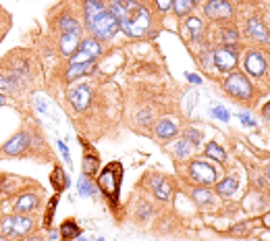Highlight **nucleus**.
<instances>
[{
    "instance_id": "1",
    "label": "nucleus",
    "mask_w": 270,
    "mask_h": 241,
    "mask_svg": "<svg viewBox=\"0 0 270 241\" xmlns=\"http://www.w3.org/2000/svg\"><path fill=\"white\" fill-rule=\"evenodd\" d=\"M121 29L131 38H143L152 27V13L135 0H111L108 5Z\"/></svg>"
},
{
    "instance_id": "2",
    "label": "nucleus",
    "mask_w": 270,
    "mask_h": 241,
    "mask_svg": "<svg viewBox=\"0 0 270 241\" xmlns=\"http://www.w3.org/2000/svg\"><path fill=\"white\" fill-rule=\"evenodd\" d=\"M119 183H121V164L119 162L108 164L98 177V187L113 204L119 200Z\"/></svg>"
},
{
    "instance_id": "3",
    "label": "nucleus",
    "mask_w": 270,
    "mask_h": 241,
    "mask_svg": "<svg viewBox=\"0 0 270 241\" xmlns=\"http://www.w3.org/2000/svg\"><path fill=\"white\" fill-rule=\"evenodd\" d=\"M119 29H121V25H119L117 17L108 9L104 13H100L94 19V23L89 25V31L94 33V38H100V40H113Z\"/></svg>"
},
{
    "instance_id": "4",
    "label": "nucleus",
    "mask_w": 270,
    "mask_h": 241,
    "mask_svg": "<svg viewBox=\"0 0 270 241\" xmlns=\"http://www.w3.org/2000/svg\"><path fill=\"white\" fill-rule=\"evenodd\" d=\"M189 175H191L193 181H197L202 185H210V183L219 181L221 171L216 169V166H212V164H208V162H204V160H195L189 166Z\"/></svg>"
},
{
    "instance_id": "5",
    "label": "nucleus",
    "mask_w": 270,
    "mask_h": 241,
    "mask_svg": "<svg viewBox=\"0 0 270 241\" xmlns=\"http://www.w3.org/2000/svg\"><path fill=\"white\" fill-rule=\"evenodd\" d=\"M225 89H227L229 96H233V98H237V100H249V96H251V83L241 73L229 75V79L225 83Z\"/></svg>"
},
{
    "instance_id": "6",
    "label": "nucleus",
    "mask_w": 270,
    "mask_h": 241,
    "mask_svg": "<svg viewBox=\"0 0 270 241\" xmlns=\"http://www.w3.org/2000/svg\"><path fill=\"white\" fill-rule=\"evenodd\" d=\"M204 11L214 21H229L233 17V5L229 0H208Z\"/></svg>"
},
{
    "instance_id": "7",
    "label": "nucleus",
    "mask_w": 270,
    "mask_h": 241,
    "mask_svg": "<svg viewBox=\"0 0 270 241\" xmlns=\"http://www.w3.org/2000/svg\"><path fill=\"white\" fill-rule=\"evenodd\" d=\"M212 61H214V67L221 73H229L237 65V52L233 48H219V50L212 52Z\"/></svg>"
},
{
    "instance_id": "8",
    "label": "nucleus",
    "mask_w": 270,
    "mask_h": 241,
    "mask_svg": "<svg viewBox=\"0 0 270 241\" xmlns=\"http://www.w3.org/2000/svg\"><path fill=\"white\" fill-rule=\"evenodd\" d=\"M67 96H69V102L73 104L75 110H85V108L89 106V102H92V89H89V85H85V83L73 85Z\"/></svg>"
},
{
    "instance_id": "9",
    "label": "nucleus",
    "mask_w": 270,
    "mask_h": 241,
    "mask_svg": "<svg viewBox=\"0 0 270 241\" xmlns=\"http://www.w3.org/2000/svg\"><path fill=\"white\" fill-rule=\"evenodd\" d=\"M243 67H245L247 75H251V77H262V75L266 73V69H268L264 54L258 52V50H247V52H245Z\"/></svg>"
},
{
    "instance_id": "10",
    "label": "nucleus",
    "mask_w": 270,
    "mask_h": 241,
    "mask_svg": "<svg viewBox=\"0 0 270 241\" xmlns=\"http://www.w3.org/2000/svg\"><path fill=\"white\" fill-rule=\"evenodd\" d=\"M245 27H247V33H249V38H254L256 42H260V44H268V42H270V33H268L266 25H264L260 19H256V17L247 19Z\"/></svg>"
},
{
    "instance_id": "11",
    "label": "nucleus",
    "mask_w": 270,
    "mask_h": 241,
    "mask_svg": "<svg viewBox=\"0 0 270 241\" xmlns=\"http://www.w3.org/2000/svg\"><path fill=\"white\" fill-rule=\"evenodd\" d=\"M108 7L104 5V0H83V19H85V27L89 29V25L94 23V19L104 13Z\"/></svg>"
},
{
    "instance_id": "12",
    "label": "nucleus",
    "mask_w": 270,
    "mask_h": 241,
    "mask_svg": "<svg viewBox=\"0 0 270 241\" xmlns=\"http://www.w3.org/2000/svg\"><path fill=\"white\" fill-rule=\"evenodd\" d=\"M79 44H81L79 31H67L61 35V52L71 59L75 54V50H79Z\"/></svg>"
},
{
    "instance_id": "13",
    "label": "nucleus",
    "mask_w": 270,
    "mask_h": 241,
    "mask_svg": "<svg viewBox=\"0 0 270 241\" xmlns=\"http://www.w3.org/2000/svg\"><path fill=\"white\" fill-rule=\"evenodd\" d=\"M204 31V21L200 17H187L185 25H183V35L187 40H200Z\"/></svg>"
},
{
    "instance_id": "14",
    "label": "nucleus",
    "mask_w": 270,
    "mask_h": 241,
    "mask_svg": "<svg viewBox=\"0 0 270 241\" xmlns=\"http://www.w3.org/2000/svg\"><path fill=\"white\" fill-rule=\"evenodd\" d=\"M27 141H29V137H27L25 133H17L15 137H11V139H9V143L3 148V152H5V154H9V156L21 154V152L27 148Z\"/></svg>"
},
{
    "instance_id": "15",
    "label": "nucleus",
    "mask_w": 270,
    "mask_h": 241,
    "mask_svg": "<svg viewBox=\"0 0 270 241\" xmlns=\"http://www.w3.org/2000/svg\"><path fill=\"white\" fill-rule=\"evenodd\" d=\"M33 227V220L27 214H17L13 216V235L11 237H25Z\"/></svg>"
},
{
    "instance_id": "16",
    "label": "nucleus",
    "mask_w": 270,
    "mask_h": 241,
    "mask_svg": "<svg viewBox=\"0 0 270 241\" xmlns=\"http://www.w3.org/2000/svg\"><path fill=\"white\" fill-rule=\"evenodd\" d=\"M177 131H179V125L173 119H162L156 125V135L160 139H173L177 135Z\"/></svg>"
},
{
    "instance_id": "17",
    "label": "nucleus",
    "mask_w": 270,
    "mask_h": 241,
    "mask_svg": "<svg viewBox=\"0 0 270 241\" xmlns=\"http://www.w3.org/2000/svg\"><path fill=\"white\" fill-rule=\"evenodd\" d=\"M152 185H154V196L158 198V200H162V202H167L169 198H171V194H173V183L171 181H167V179H154L152 181Z\"/></svg>"
},
{
    "instance_id": "18",
    "label": "nucleus",
    "mask_w": 270,
    "mask_h": 241,
    "mask_svg": "<svg viewBox=\"0 0 270 241\" xmlns=\"http://www.w3.org/2000/svg\"><path fill=\"white\" fill-rule=\"evenodd\" d=\"M35 208H38V198H35L33 194H25V196L17 198L15 210H17L19 214H29V212H33Z\"/></svg>"
},
{
    "instance_id": "19",
    "label": "nucleus",
    "mask_w": 270,
    "mask_h": 241,
    "mask_svg": "<svg viewBox=\"0 0 270 241\" xmlns=\"http://www.w3.org/2000/svg\"><path fill=\"white\" fill-rule=\"evenodd\" d=\"M216 191H219L221 196H225V198L233 196L235 191H237V179H233V177H227V179L219 181V183H216Z\"/></svg>"
},
{
    "instance_id": "20",
    "label": "nucleus",
    "mask_w": 270,
    "mask_h": 241,
    "mask_svg": "<svg viewBox=\"0 0 270 241\" xmlns=\"http://www.w3.org/2000/svg\"><path fill=\"white\" fill-rule=\"evenodd\" d=\"M79 50H83V52H87L92 59H96V57L102 54V46H100V42H98L96 38H87V40H83V42L79 44Z\"/></svg>"
},
{
    "instance_id": "21",
    "label": "nucleus",
    "mask_w": 270,
    "mask_h": 241,
    "mask_svg": "<svg viewBox=\"0 0 270 241\" xmlns=\"http://www.w3.org/2000/svg\"><path fill=\"white\" fill-rule=\"evenodd\" d=\"M191 198L195 200V204H202V206H206V204H214V196H212V191H210V189H206V187H193Z\"/></svg>"
},
{
    "instance_id": "22",
    "label": "nucleus",
    "mask_w": 270,
    "mask_h": 241,
    "mask_svg": "<svg viewBox=\"0 0 270 241\" xmlns=\"http://www.w3.org/2000/svg\"><path fill=\"white\" fill-rule=\"evenodd\" d=\"M94 67H96V63H94V61H92V63H83V65H71V67H69V71H67V81H73V79L81 77L83 73H89Z\"/></svg>"
},
{
    "instance_id": "23",
    "label": "nucleus",
    "mask_w": 270,
    "mask_h": 241,
    "mask_svg": "<svg viewBox=\"0 0 270 241\" xmlns=\"http://www.w3.org/2000/svg\"><path fill=\"white\" fill-rule=\"evenodd\" d=\"M79 225L73 220V218H69V220H65L63 225H61V235L65 237V239H75V237H79Z\"/></svg>"
},
{
    "instance_id": "24",
    "label": "nucleus",
    "mask_w": 270,
    "mask_h": 241,
    "mask_svg": "<svg viewBox=\"0 0 270 241\" xmlns=\"http://www.w3.org/2000/svg\"><path fill=\"white\" fill-rule=\"evenodd\" d=\"M206 156H208V158H214V160H219V162H225V160H227L225 150H223L216 141H210L208 146H206Z\"/></svg>"
},
{
    "instance_id": "25",
    "label": "nucleus",
    "mask_w": 270,
    "mask_h": 241,
    "mask_svg": "<svg viewBox=\"0 0 270 241\" xmlns=\"http://www.w3.org/2000/svg\"><path fill=\"white\" fill-rule=\"evenodd\" d=\"M197 0H173V11L179 15V17H185L193 7H195Z\"/></svg>"
},
{
    "instance_id": "26",
    "label": "nucleus",
    "mask_w": 270,
    "mask_h": 241,
    "mask_svg": "<svg viewBox=\"0 0 270 241\" xmlns=\"http://www.w3.org/2000/svg\"><path fill=\"white\" fill-rule=\"evenodd\" d=\"M59 27H61V31H63V33H67V31H79V23H77V21H75V17H71V15L61 17Z\"/></svg>"
},
{
    "instance_id": "27",
    "label": "nucleus",
    "mask_w": 270,
    "mask_h": 241,
    "mask_svg": "<svg viewBox=\"0 0 270 241\" xmlns=\"http://www.w3.org/2000/svg\"><path fill=\"white\" fill-rule=\"evenodd\" d=\"M221 42H223L227 48H233V46L239 42V33H237L235 29H231V27H229V29H223V31H221Z\"/></svg>"
},
{
    "instance_id": "28",
    "label": "nucleus",
    "mask_w": 270,
    "mask_h": 241,
    "mask_svg": "<svg viewBox=\"0 0 270 241\" xmlns=\"http://www.w3.org/2000/svg\"><path fill=\"white\" fill-rule=\"evenodd\" d=\"M98 166H100V160H98L94 154H85V156H83V171H85L87 175H94V173L98 171Z\"/></svg>"
},
{
    "instance_id": "29",
    "label": "nucleus",
    "mask_w": 270,
    "mask_h": 241,
    "mask_svg": "<svg viewBox=\"0 0 270 241\" xmlns=\"http://www.w3.org/2000/svg\"><path fill=\"white\" fill-rule=\"evenodd\" d=\"M52 181H54V185H57V189L61 191V189H65V187H69V179H65V175H63V169H54V175H52Z\"/></svg>"
},
{
    "instance_id": "30",
    "label": "nucleus",
    "mask_w": 270,
    "mask_h": 241,
    "mask_svg": "<svg viewBox=\"0 0 270 241\" xmlns=\"http://www.w3.org/2000/svg\"><path fill=\"white\" fill-rule=\"evenodd\" d=\"M175 152H177V156H181V158H185V156H189L191 154V143L183 137L181 141H177V146H175Z\"/></svg>"
},
{
    "instance_id": "31",
    "label": "nucleus",
    "mask_w": 270,
    "mask_h": 241,
    "mask_svg": "<svg viewBox=\"0 0 270 241\" xmlns=\"http://www.w3.org/2000/svg\"><path fill=\"white\" fill-rule=\"evenodd\" d=\"M185 139L191 143V146H200V141H202V133L197 129H187L185 131Z\"/></svg>"
},
{
    "instance_id": "32",
    "label": "nucleus",
    "mask_w": 270,
    "mask_h": 241,
    "mask_svg": "<svg viewBox=\"0 0 270 241\" xmlns=\"http://www.w3.org/2000/svg\"><path fill=\"white\" fill-rule=\"evenodd\" d=\"M94 59L87 54V52H83V50H79V52H75L73 57H71V65H83V63H92Z\"/></svg>"
},
{
    "instance_id": "33",
    "label": "nucleus",
    "mask_w": 270,
    "mask_h": 241,
    "mask_svg": "<svg viewBox=\"0 0 270 241\" xmlns=\"http://www.w3.org/2000/svg\"><path fill=\"white\" fill-rule=\"evenodd\" d=\"M0 235L3 237H11L13 235V216H7L0 225Z\"/></svg>"
},
{
    "instance_id": "34",
    "label": "nucleus",
    "mask_w": 270,
    "mask_h": 241,
    "mask_svg": "<svg viewBox=\"0 0 270 241\" xmlns=\"http://www.w3.org/2000/svg\"><path fill=\"white\" fill-rule=\"evenodd\" d=\"M154 3H156V9L160 13H167L173 9V0H154Z\"/></svg>"
},
{
    "instance_id": "35",
    "label": "nucleus",
    "mask_w": 270,
    "mask_h": 241,
    "mask_svg": "<svg viewBox=\"0 0 270 241\" xmlns=\"http://www.w3.org/2000/svg\"><path fill=\"white\" fill-rule=\"evenodd\" d=\"M79 194H81V196H92V194H94L92 185H89V183H87V181H85L83 177L79 179Z\"/></svg>"
},
{
    "instance_id": "36",
    "label": "nucleus",
    "mask_w": 270,
    "mask_h": 241,
    "mask_svg": "<svg viewBox=\"0 0 270 241\" xmlns=\"http://www.w3.org/2000/svg\"><path fill=\"white\" fill-rule=\"evenodd\" d=\"M212 115H214V117H219L221 121H229V113H227L223 106H216V108L212 110Z\"/></svg>"
},
{
    "instance_id": "37",
    "label": "nucleus",
    "mask_w": 270,
    "mask_h": 241,
    "mask_svg": "<svg viewBox=\"0 0 270 241\" xmlns=\"http://www.w3.org/2000/svg\"><path fill=\"white\" fill-rule=\"evenodd\" d=\"M251 227H254L251 223H243V225H239V227H235V229H233V233H235V235H243L245 231H251Z\"/></svg>"
},
{
    "instance_id": "38",
    "label": "nucleus",
    "mask_w": 270,
    "mask_h": 241,
    "mask_svg": "<svg viewBox=\"0 0 270 241\" xmlns=\"http://www.w3.org/2000/svg\"><path fill=\"white\" fill-rule=\"evenodd\" d=\"M54 208H57V198H54L52 202H50V208H48V214H46V225L50 227V223H52V214H54Z\"/></svg>"
},
{
    "instance_id": "39",
    "label": "nucleus",
    "mask_w": 270,
    "mask_h": 241,
    "mask_svg": "<svg viewBox=\"0 0 270 241\" xmlns=\"http://www.w3.org/2000/svg\"><path fill=\"white\" fill-rule=\"evenodd\" d=\"M239 119H241L243 125H247V127H256V123H254V119H251L249 115H239Z\"/></svg>"
},
{
    "instance_id": "40",
    "label": "nucleus",
    "mask_w": 270,
    "mask_h": 241,
    "mask_svg": "<svg viewBox=\"0 0 270 241\" xmlns=\"http://www.w3.org/2000/svg\"><path fill=\"white\" fill-rule=\"evenodd\" d=\"M262 117H264V119H270V102L264 104V108H262Z\"/></svg>"
},
{
    "instance_id": "41",
    "label": "nucleus",
    "mask_w": 270,
    "mask_h": 241,
    "mask_svg": "<svg viewBox=\"0 0 270 241\" xmlns=\"http://www.w3.org/2000/svg\"><path fill=\"white\" fill-rule=\"evenodd\" d=\"M59 148H61V152H63V156H65V160L69 162V150L65 148V143H59Z\"/></svg>"
},
{
    "instance_id": "42",
    "label": "nucleus",
    "mask_w": 270,
    "mask_h": 241,
    "mask_svg": "<svg viewBox=\"0 0 270 241\" xmlns=\"http://www.w3.org/2000/svg\"><path fill=\"white\" fill-rule=\"evenodd\" d=\"M187 79H189L191 83H202V79H200L197 75H193V73H189V75H187Z\"/></svg>"
},
{
    "instance_id": "43",
    "label": "nucleus",
    "mask_w": 270,
    "mask_h": 241,
    "mask_svg": "<svg viewBox=\"0 0 270 241\" xmlns=\"http://www.w3.org/2000/svg\"><path fill=\"white\" fill-rule=\"evenodd\" d=\"M262 223H264V227H268V229H270V212H268V214H264Z\"/></svg>"
},
{
    "instance_id": "44",
    "label": "nucleus",
    "mask_w": 270,
    "mask_h": 241,
    "mask_svg": "<svg viewBox=\"0 0 270 241\" xmlns=\"http://www.w3.org/2000/svg\"><path fill=\"white\" fill-rule=\"evenodd\" d=\"M27 241H42V237H40V235H29Z\"/></svg>"
},
{
    "instance_id": "45",
    "label": "nucleus",
    "mask_w": 270,
    "mask_h": 241,
    "mask_svg": "<svg viewBox=\"0 0 270 241\" xmlns=\"http://www.w3.org/2000/svg\"><path fill=\"white\" fill-rule=\"evenodd\" d=\"M5 102H7V98H5V96H3V94H0V106H3Z\"/></svg>"
},
{
    "instance_id": "46",
    "label": "nucleus",
    "mask_w": 270,
    "mask_h": 241,
    "mask_svg": "<svg viewBox=\"0 0 270 241\" xmlns=\"http://www.w3.org/2000/svg\"><path fill=\"white\" fill-rule=\"evenodd\" d=\"M266 173H268V179H270V166H268V169H266Z\"/></svg>"
},
{
    "instance_id": "47",
    "label": "nucleus",
    "mask_w": 270,
    "mask_h": 241,
    "mask_svg": "<svg viewBox=\"0 0 270 241\" xmlns=\"http://www.w3.org/2000/svg\"><path fill=\"white\" fill-rule=\"evenodd\" d=\"M0 241H7V239H5V237H0Z\"/></svg>"
},
{
    "instance_id": "48",
    "label": "nucleus",
    "mask_w": 270,
    "mask_h": 241,
    "mask_svg": "<svg viewBox=\"0 0 270 241\" xmlns=\"http://www.w3.org/2000/svg\"><path fill=\"white\" fill-rule=\"evenodd\" d=\"M100 241H104V239H100Z\"/></svg>"
}]
</instances>
